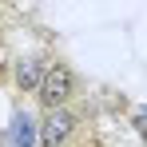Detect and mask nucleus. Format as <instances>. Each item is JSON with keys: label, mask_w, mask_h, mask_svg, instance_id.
Masks as SVG:
<instances>
[{"label": "nucleus", "mask_w": 147, "mask_h": 147, "mask_svg": "<svg viewBox=\"0 0 147 147\" xmlns=\"http://www.w3.org/2000/svg\"><path fill=\"white\" fill-rule=\"evenodd\" d=\"M36 96H40V103H44L48 111H56V107H68V99L76 96V72L68 68V64H52Z\"/></svg>", "instance_id": "f257e3e1"}, {"label": "nucleus", "mask_w": 147, "mask_h": 147, "mask_svg": "<svg viewBox=\"0 0 147 147\" xmlns=\"http://www.w3.org/2000/svg\"><path fill=\"white\" fill-rule=\"evenodd\" d=\"M76 127H80V115L68 111V107H56V111H48L44 123H40V143L44 147H64L76 135Z\"/></svg>", "instance_id": "f03ea898"}, {"label": "nucleus", "mask_w": 147, "mask_h": 147, "mask_svg": "<svg viewBox=\"0 0 147 147\" xmlns=\"http://www.w3.org/2000/svg\"><path fill=\"white\" fill-rule=\"evenodd\" d=\"M44 76H48V68H44L40 60H24V64L16 68V84H20L24 92H40V84H44Z\"/></svg>", "instance_id": "7ed1b4c3"}]
</instances>
